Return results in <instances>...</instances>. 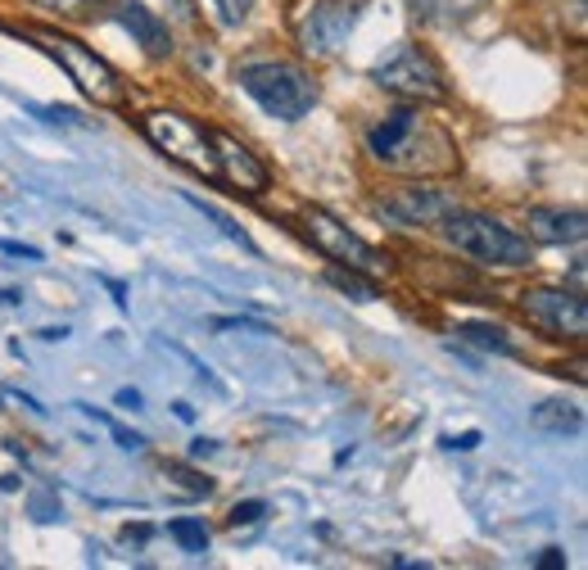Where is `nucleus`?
<instances>
[{"mask_svg": "<svg viewBox=\"0 0 588 570\" xmlns=\"http://www.w3.org/2000/svg\"><path fill=\"white\" fill-rule=\"evenodd\" d=\"M444 235H449V245H458V250L471 254L475 263L525 267V263L534 258V245L525 241V235H516L512 226H503L498 218H484V213L449 209V213H444Z\"/></svg>", "mask_w": 588, "mask_h": 570, "instance_id": "nucleus-1", "label": "nucleus"}, {"mask_svg": "<svg viewBox=\"0 0 588 570\" xmlns=\"http://www.w3.org/2000/svg\"><path fill=\"white\" fill-rule=\"evenodd\" d=\"M240 86L254 95V101L281 118V123H294V118H304L313 105H317V86L304 68H294V64H244L240 68Z\"/></svg>", "mask_w": 588, "mask_h": 570, "instance_id": "nucleus-2", "label": "nucleus"}, {"mask_svg": "<svg viewBox=\"0 0 588 570\" xmlns=\"http://www.w3.org/2000/svg\"><path fill=\"white\" fill-rule=\"evenodd\" d=\"M145 136H150L172 163L190 168L195 177H204V181L222 177L218 150H213V131H204L200 123H190L172 109H155V114H145Z\"/></svg>", "mask_w": 588, "mask_h": 570, "instance_id": "nucleus-3", "label": "nucleus"}, {"mask_svg": "<svg viewBox=\"0 0 588 570\" xmlns=\"http://www.w3.org/2000/svg\"><path fill=\"white\" fill-rule=\"evenodd\" d=\"M32 41H41V51L64 64V73L82 86V95H91L95 105H123V101H127L123 77H118L101 55H95V51H86L82 41L60 36V32H32Z\"/></svg>", "mask_w": 588, "mask_h": 570, "instance_id": "nucleus-4", "label": "nucleus"}, {"mask_svg": "<svg viewBox=\"0 0 588 570\" xmlns=\"http://www.w3.org/2000/svg\"><path fill=\"white\" fill-rule=\"evenodd\" d=\"M371 82L380 91L403 95V101H444L449 95L444 73H439V64L421 51V45H399L395 55L371 68Z\"/></svg>", "mask_w": 588, "mask_h": 570, "instance_id": "nucleus-5", "label": "nucleus"}, {"mask_svg": "<svg viewBox=\"0 0 588 570\" xmlns=\"http://www.w3.org/2000/svg\"><path fill=\"white\" fill-rule=\"evenodd\" d=\"M304 226H308V241H313L326 258L349 263V267L363 272V276H385V272H389V258H385L380 250H371L363 235H354L335 213H326V209H304Z\"/></svg>", "mask_w": 588, "mask_h": 570, "instance_id": "nucleus-6", "label": "nucleus"}, {"mask_svg": "<svg viewBox=\"0 0 588 570\" xmlns=\"http://www.w3.org/2000/svg\"><path fill=\"white\" fill-rule=\"evenodd\" d=\"M426 136H434V127H426L417 109H395V114H385V123L371 127L367 150H371V159H380V163H389V168L417 172V168H421L417 146H421Z\"/></svg>", "mask_w": 588, "mask_h": 570, "instance_id": "nucleus-7", "label": "nucleus"}, {"mask_svg": "<svg viewBox=\"0 0 588 570\" xmlns=\"http://www.w3.org/2000/svg\"><path fill=\"white\" fill-rule=\"evenodd\" d=\"M367 0H322V6L300 23V45L313 60H330L339 45L349 41V32L358 28Z\"/></svg>", "mask_w": 588, "mask_h": 570, "instance_id": "nucleus-8", "label": "nucleus"}, {"mask_svg": "<svg viewBox=\"0 0 588 570\" xmlns=\"http://www.w3.org/2000/svg\"><path fill=\"white\" fill-rule=\"evenodd\" d=\"M525 317L534 326H544L548 336L561 340H579L588 330V304L575 291H561V285H538V291H525Z\"/></svg>", "mask_w": 588, "mask_h": 570, "instance_id": "nucleus-9", "label": "nucleus"}, {"mask_svg": "<svg viewBox=\"0 0 588 570\" xmlns=\"http://www.w3.org/2000/svg\"><path fill=\"white\" fill-rule=\"evenodd\" d=\"M453 209V200L444 190H430V186H408V190H395L389 200H376V213L385 222H399V226H430Z\"/></svg>", "mask_w": 588, "mask_h": 570, "instance_id": "nucleus-10", "label": "nucleus"}, {"mask_svg": "<svg viewBox=\"0 0 588 570\" xmlns=\"http://www.w3.org/2000/svg\"><path fill=\"white\" fill-rule=\"evenodd\" d=\"M213 150H218V168L227 172V181L235 186V190H244V196H259V190H267V168L259 163V155H250L240 146L235 136H227V131H213Z\"/></svg>", "mask_w": 588, "mask_h": 570, "instance_id": "nucleus-11", "label": "nucleus"}, {"mask_svg": "<svg viewBox=\"0 0 588 570\" xmlns=\"http://www.w3.org/2000/svg\"><path fill=\"white\" fill-rule=\"evenodd\" d=\"M529 235L538 245H579L588 235L584 209H529Z\"/></svg>", "mask_w": 588, "mask_h": 570, "instance_id": "nucleus-12", "label": "nucleus"}, {"mask_svg": "<svg viewBox=\"0 0 588 570\" xmlns=\"http://www.w3.org/2000/svg\"><path fill=\"white\" fill-rule=\"evenodd\" d=\"M118 23L145 45V55H155V60H164V55H172V36H168V23L159 19V14H150L140 6V0H118Z\"/></svg>", "mask_w": 588, "mask_h": 570, "instance_id": "nucleus-13", "label": "nucleus"}, {"mask_svg": "<svg viewBox=\"0 0 588 570\" xmlns=\"http://www.w3.org/2000/svg\"><path fill=\"white\" fill-rule=\"evenodd\" d=\"M534 425L548 431V435H575L584 425V408L570 403V399H548V403L534 408Z\"/></svg>", "mask_w": 588, "mask_h": 570, "instance_id": "nucleus-14", "label": "nucleus"}, {"mask_svg": "<svg viewBox=\"0 0 588 570\" xmlns=\"http://www.w3.org/2000/svg\"><path fill=\"white\" fill-rule=\"evenodd\" d=\"M458 340H471L480 349H494V353H516V345L507 340L503 326H489V321H462L458 326Z\"/></svg>", "mask_w": 588, "mask_h": 570, "instance_id": "nucleus-15", "label": "nucleus"}, {"mask_svg": "<svg viewBox=\"0 0 588 570\" xmlns=\"http://www.w3.org/2000/svg\"><path fill=\"white\" fill-rule=\"evenodd\" d=\"M326 281L335 285V291L354 295L358 304H371V299H376V285H371V281H363V272H354V267H349V272H345V267H330V272H326Z\"/></svg>", "mask_w": 588, "mask_h": 570, "instance_id": "nucleus-16", "label": "nucleus"}, {"mask_svg": "<svg viewBox=\"0 0 588 570\" xmlns=\"http://www.w3.org/2000/svg\"><path fill=\"white\" fill-rule=\"evenodd\" d=\"M168 535L181 543V552H204V548H209V530H204V520L181 516V520H172V526H168Z\"/></svg>", "mask_w": 588, "mask_h": 570, "instance_id": "nucleus-17", "label": "nucleus"}, {"mask_svg": "<svg viewBox=\"0 0 588 570\" xmlns=\"http://www.w3.org/2000/svg\"><path fill=\"white\" fill-rule=\"evenodd\" d=\"M190 204H195V209H200L204 218H213V222L222 226V235H227V241H235L240 250H250V254H259V245H254V241H250V235H244V231H240V226H235V222H231V218H227V213H222L218 204H204V200H195V196H190Z\"/></svg>", "mask_w": 588, "mask_h": 570, "instance_id": "nucleus-18", "label": "nucleus"}, {"mask_svg": "<svg viewBox=\"0 0 588 570\" xmlns=\"http://www.w3.org/2000/svg\"><path fill=\"white\" fill-rule=\"evenodd\" d=\"M28 511L36 516V520H60L64 516V507H60V494L55 489H32V498H28Z\"/></svg>", "mask_w": 588, "mask_h": 570, "instance_id": "nucleus-19", "label": "nucleus"}, {"mask_svg": "<svg viewBox=\"0 0 588 570\" xmlns=\"http://www.w3.org/2000/svg\"><path fill=\"white\" fill-rule=\"evenodd\" d=\"M164 471L168 475H177V481L190 489V494H213V481H209V475H200V471H190L186 462H164Z\"/></svg>", "mask_w": 588, "mask_h": 570, "instance_id": "nucleus-20", "label": "nucleus"}, {"mask_svg": "<svg viewBox=\"0 0 588 570\" xmlns=\"http://www.w3.org/2000/svg\"><path fill=\"white\" fill-rule=\"evenodd\" d=\"M213 10H218V23H227V28H240L244 19H250L254 0H213Z\"/></svg>", "mask_w": 588, "mask_h": 570, "instance_id": "nucleus-21", "label": "nucleus"}, {"mask_svg": "<svg viewBox=\"0 0 588 570\" xmlns=\"http://www.w3.org/2000/svg\"><path fill=\"white\" fill-rule=\"evenodd\" d=\"M263 511H267V503H259V498L235 503V507H231V526H259Z\"/></svg>", "mask_w": 588, "mask_h": 570, "instance_id": "nucleus-22", "label": "nucleus"}, {"mask_svg": "<svg viewBox=\"0 0 588 570\" xmlns=\"http://www.w3.org/2000/svg\"><path fill=\"white\" fill-rule=\"evenodd\" d=\"M36 6H45V10H55V14H86L95 0H36Z\"/></svg>", "mask_w": 588, "mask_h": 570, "instance_id": "nucleus-23", "label": "nucleus"}, {"mask_svg": "<svg viewBox=\"0 0 588 570\" xmlns=\"http://www.w3.org/2000/svg\"><path fill=\"white\" fill-rule=\"evenodd\" d=\"M109 431H114V440H118V448H127V453H136V448H145V440H140V435H132V431H123V425H114V421H109Z\"/></svg>", "mask_w": 588, "mask_h": 570, "instance_id": "nucleus-24", "label": "nucleus"}, {"mask_svg": "<svg viewBox=\"0 0 588 570\" xmlns=\"http://www.w3.org/2000/svg\"><path fill=\"white\" fill-rule=\"evenodd\" d=\"M475 444H480V431H466V435H444V448H462V453H466V448H475Z\"/></svg>", "mask_w": 588, "mask_h": 570, "instance_id": "nucleus-25", "label": "nucleus"}, {"mask_svg": "<svg viewBox=\"0 0 588 570\" xmlns=\"http://www.w3.org/2000/svg\"><path fill=\"white\" fill-rule=\"evenodd\" d=\"M570 28L575 36H584V0H570Z\"/></svg>", "mask_w": 588, "mask_h": 570, "instance_id": "nucleus-26", "label": "nucleus"}, {"mask_svg": "<svg viewBox=\"0 0 588 570\" xmlns=\"http://www.w3.org/2000/svg\"><path fill=\"white\" fill-rule=\"evenodd\" d=\"M213 453H218L213 440H195V444H190V457H213Z\"/></svg>", "mask_w": 588, "mask_h": 570, "instance_id": "nucleus-27", "label": "nucleus"}, {"mask_svg": "<svg viewBox=\"0 0 588 570\" xmlns=\"http://www.w3.org/2000/svg\"><path fill=\"white\" fill-rule=\"evenodd\" d=\"M118 408H127V412H140V394H136V390H118Z\"/></svg>", "mask_w": 588, "mask_h": 570, "instance_id": "nucleus-28", "label": "nucleus"}, {"mask_svg": "<svg viewBox=\"0 0 588 570\" xmlns=\"http://www.w3.org/2000/svg\"><path fill=\"white\" fill-rule=\"evenodd\" d=\"M123 539H127V543H145V539H150V526H127Z\"/></svg>", "mask_w": 588, "mask_h": 570, "instance_id": "nucleus-29", "label": "nucleus"}, {"mask_svg": "<svg viewBox=\"0 0 588 570\" xmlns=\"http://www.w3.org/2000/svg\"><path fill=\"white\" fill-rule=\"evenodd\" d=\"M105 285H109V295H114V304H118V308H127V291H123V285H118V281H105Z\"/></svg>", "mask_w": 588, "mask_h": 570, "instance_id": "nucleus-30", "label": "nucleus"}, {"mask_svg": "<svg viewBox=\"0 0 588 570\" xmlns=\"http://www.w3.org/2000/svg\"><path fill=\"white\" fill-rule=\"evenodd\" d=\"M561 561H566V557H561V552H557V548H548V552H544V557H538V566H561Z\"/></svg>", "mask_w": 588, "mask_h": 570, "instance_id": "nucleus-31", "label": "nucleus"}]
</instances>
